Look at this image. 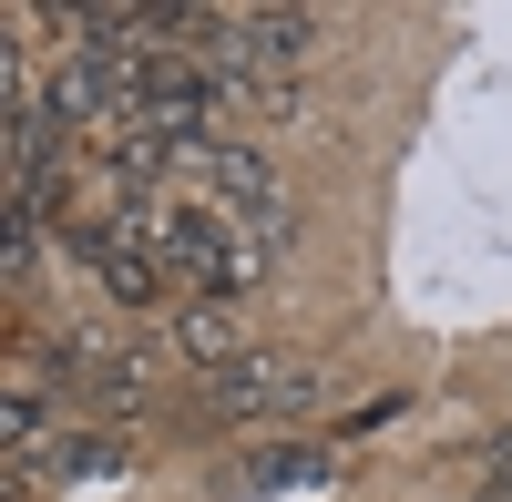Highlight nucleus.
<instances>
[{
    "label": "nucleus",
    "mask_w": 512,
    "mask_h": 502,
    "mask_svg": "<svg viewBox=\"0 0 512 502\" xmlns=\"http://www.w3.org/2000/svg\"><path fill=\"white\" fill-rule=\"evenodd\" d=\"M205 400H216L226 421H287V410L318 400V369L287 359V349H246L236 369H216V380H205Z\"/></svg>",
    "instance_id": "1"
},
{
    "label": "nucleus",
    "mask_w": 512,
    "mask_h": 502,
    "mask_svg": "<svg viewBox=\"0 0 512 502\" xmlns=\"http://www.w3.org/2000/svg\"><path fill=\"white\" fill-rule=\"evenodd\" d=\"M175 349L205 369V380H216V369H236V359H246V339H236V298H185V308H175Z\"/></svg>",
    "instance_id": "2"
},
{
    "label": "nucleus",
    "mask_w": 512,
    "mask_h": 502,
    "mask_svg": "<svg viewBox=\"0 0 512 502\" xmlns=\"http://www.w3.org/2000/svg\"><path fill=\"white\" fill-rule=\"evenodd\" d=\"M297 482H328V451L287 441V451H256V462L236 472V492H297Z\"/></svg>",
    "instance_id": "3"
},
{
    "label": "nucleus",
    "mask_w": 512,
    "mask_h": 502,
    "mask_svg": "<svg viewBox=\"0 0 512 502\" xmlns=\"http://www.w3.org/2000/svg\"><path fill=\"white\" fill-rule=\"evenodd\" d=\"M93 400H103V410H144V400H154V359H144V349H103V359H93Z\"/></svg>",
    "instance_id": "4"
},
{
    "label": "nucleus",
    "mask_w": 512,
    "mask_h": 502,
    "mask_svg": "<svg viewBox=\"0 0 512 502\" xmlns=\"http://www.w3.org/2000/svg\"><path fill=\"white\" fill-rule=\"evenodd\" d=\"M113 462H123V441H103V431H52V441H41V472H52V482L113 472Z\"/></svg>",
    "instance_id": "5"
},
{
    "label": "nucleus",
    "mask_w": 512,
    "mask_h": 502,
    "mask_svg": "<svg viewBox=\"0 0 512 502\" xmlns=\"http://www.w3.org/2000/svg\"><path fill=\"white\" fill-rule=\"evenodd\" d=\"M31 267H41V216H11V205H0V277L31 287Z\"/></svg>",
    "instance_id": "6"
}]
</instances>
